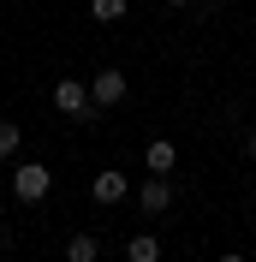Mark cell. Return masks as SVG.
<instances>
[{
    "mask_svg": "<svg viewBox=\"0 0 256 262\" xmlns=\"http://www.w3.org/2000/svg\"><path fill=\"white\" fill-rule=\"evenodd\" d=\"M125 72H119V66H101L96 78H90V101H96V107H119V101H125Z\"/></svg>",
    "mask_w": 256,
    "mask_h": 262,
    "instance_id": "3957f363",
    "label": "cell"
},
{
    "mask_svg": "<svg viewBox=\"0 0 256 262\" xmlns=\"http://www.w3.org/2000/svg\"><path fill=\"white\" fill-rule=\"evenodd\" d=\"M167 6H191V0H167Z\"/></svg>",
    "mask_w": 256,
    "mask_h": 262,
    "instance_id": "7c38bea8",
    "label": "cell"
},
{
    "mask_svg": "<svg viewBox=\"0 0 256 262\" xmlns=\"http://www.w3.org/2000/svg\"><path fill=\"white\" fill-rule=\"evenodd\" d=\"M90 191H96V203H125V196H131V179L119 173V167H108V173H96Z\"/></svg>",
    "mask_w": 256,
    "mask_h": 262,
    "instance_id": "5b68a950",
    "label": "cell"
},
{
    "mask_svg": "<svg viewBox=\"0 0 256 262\" xmlns=\"http://www.w3.org/2000/svg\"><path fill=\"white\" fill-rule=\"evenodd\" d=\"M125 12H131L125 0H90V18H96V24H119Z\"/></svg>",
    "mask_w": 256,
    "mask_h": 262,
    "instance_id": "9c48e42d",
    "label": "cell"
},
{
    "mask_svg": "<svg viewBox=\"0 0 256 262\" xmlns=\"http://www.w3.org/2000/svg\"><path fill=\"white\" fill-rule=\"evenodd\" d=\"M18 143H24V131L12 119H0V155H18Z\"/></svg>",
    "mask_w": 256,
    "mask_h": 262,
    "instance_id": "30bf717a",
    "label": "cell"
},
{
    "mask_svg": "<svg viewBox=\"0 0 256 262\" xmlns=\"http://www.w3.org/2000/svg\"><path fill=\"white\" fill-rule=\"evenodd\" d=\"M101 256V245H96V232H78L72 245H66V262H96Z\"/></svg>",
    "mask_w": 256,
    "mask_h": 262,
    "instance_id": "ba28073f",
    "label": "cell"
},
{
    "mask_svg": "<svg viewBox=\"0 0 256 262\" xmlns=\"http://www.w3.org/2000/svg\"><path fill=\"white\" fill-rule=\"evenodd\" d=\"M125 262H161V238L155 232H137V238L125 245Z\"/></svg>",
    "mask_w": 256,
    "mask_h": 262,
    "instance_id": "52a82bcc",
    "label": "cell"
},
{
    "mask_svg": "<svg viewBox=\"0 0 256 262\" xmlns=\"http://www.w3.org/2000/svg\"><path fill=\"white\" fill-rule=\"evenodd\" d=\"M54 107H60L66 119H96L101 107L90 101V83H78V78H60L54 83Z\"/></svg>",
    "mask_w": 256,
    "mask_h": 262,
    "instance_id": "7a4b0ae2",
    "label": "cell"
},
{
    "mask_svg": "<svg viewBox=\"0 0 256 262\" xmlns=\"http://www.w3.org/2000/svg\"><path fill=\"white\" fill-rule=\"evenodd\" d=\"M173 161H179V149L167 143V137H155V143L143 149V167H149V173H173Z\"/></svg>",
    "mask_w": 256,
    "mask_h": 262,
    "instance_id": "8992f818",
    "label": "cell"
},
{
    "mask_svg": "<svg viewBox=\"0 0 256 262\" xmlns=\"http://www.w3.org/2000/svg\"><path fill=\"white\" fill-rule=\"evenodd\" d=\"M137 209H143L149 221H155V214H167V209H173V185H167V173H149V185H143V191H137Z\"/></svg>",
    "mask_w": 256,
    "mask_h": 262,
    "instance_id": "277c9868",
    "label": "cell"
},
{
    "mask_svg": "<svg viewBox=\"0 0 256 262\" xmlns=\"http://www.w3.org/2000/svg\"><path fill=\"white\" fill-rule=\"evenodd\" d=\"M250 155H256V131H250Z\"/></svg>",
    "mask_w": 256,
    "mask_h": 262,
    "instance_id": "4fadbf2b",
    "label": "cell"
},
{
    "mask_svg": "<svg viewBox=\"0 0 256 262\" xmlns=\"http://www.w3.org/2000/svg\"><path fill=\"white\" fill-rule=\"evenodd\" d=\"M221 262H244V256H239V250H226V256H221Z\"/></svg>",
    "mask_w": 256,
    "mask_h": 262,
    "instance_id": "8fae6325",
    "label": "cell"
},
{
    "mask_svg": "<svg viewBox=\"0 0 256 262\" xmlns=\"http://www.w3.org/2000/svg\"><path fill=\"white\" fill-rule=\"evenodd\" d=\"M48 191H54V173L42 161H18V173H12V196L18 203H48Z\"/></svg>",
    "mask_w": 256,
    "mask_h": 262,
    "instance_id": "6da1fadb",
    "label": "cell"
}]
</instances>
